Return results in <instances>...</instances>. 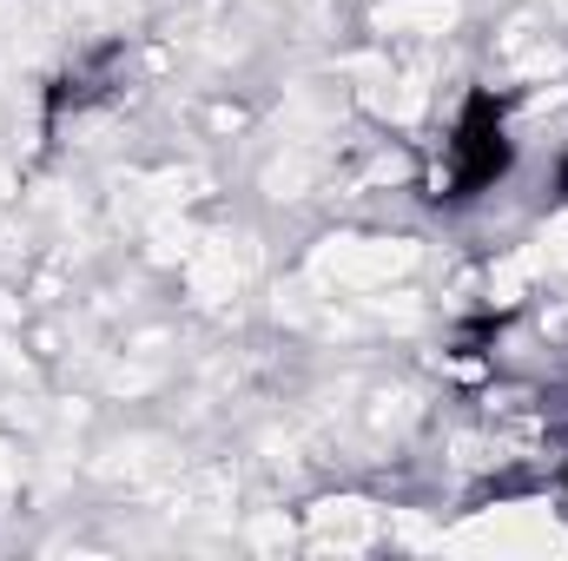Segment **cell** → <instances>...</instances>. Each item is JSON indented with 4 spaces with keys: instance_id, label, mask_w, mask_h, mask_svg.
Instances as JSON below:
<instances>
[{
    "instance_id": "obj_3",
    "label": "cell",
    "mask_w": 568,
    "mask_h": 561,
    "mask_svg": "<svg viewBox=\"0 0 568 561\" xmlns=\"http://www.w3.org/2000/svg\"><path fill=\"white\" fill-rule=\"evenodd\" d=\"M549 198H556V205H568V140H562V152H556V178H549Z\"/></svg>"
},
{
    "instance_id": "obj_4",
    "label": "cell",
    "mask_w": 568,
    "mask_h": 561,
    "mask_svg": "<svg viewBox=\"0 0 568 561\" xmlns=\"http://www.w3.org/2000/svg\"><path fill=\"white\" fill-rule=\"evenodd\" d=\"M562 482H568V456H562Z\"/></svg>"
},
{
    "instance_id": "obj_2",
    "label": "cell",
    "mask_w": 568,
    "mask_h": 561,
    "mask_svg": "<svg viewBox=\"0 0 568 561\" xmlns=\"http://www.w3.org/2000/svg\"><path fill=\"white\" fill-rule=\"evenodd\" d=\"M133 80V47L126 40H93L73 60H60L40 80V133H60L67 120H87L100 106H113Z\"/></svg>"
},
{
    "instance_id": "obj_1",
    "label": "cell",
    "mask_w": 568,
    "mask_h": 561,
    "mask_svg": "<svg viewBox=\"0 0 568 561\" xmlns=\"http://www.w3.org/2000/svg\"><path fill=\"white\" fill-rule=\"evenodd\" d=\"M523 165V140H516V120H509V100L496 86H463L443 145L429 159L424 178V205L429 212H476L489 192H503Z\"/></svg>"
}]
</instances>
